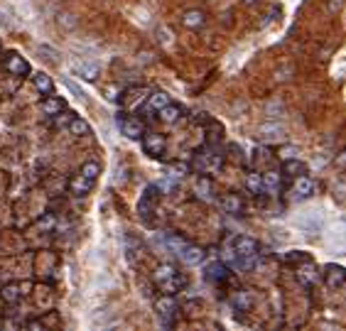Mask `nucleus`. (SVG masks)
<instances>
[{"label":"nucleus","mask_w":346,"mask_h":331,"mask_svg":"<svg viewBox=\"0 0 346 331\" xmlns=\"http://www.w3.org/2000/svg\"><path fill=\"white\" fill-rule=\"evenodd\" d=\"M155 312H157V319L162 327H172L174 317L179 314V304L174 300V295H162L155 300Z\"/></svg>","instance_id":"f257e3e1"},{"label":"nucleus","mask_w":346,"mask_h":331,"mask_svg":"<svg viewBox=\"0 0 346 331\" xmlns=\"http://www.w3.org/2000/svg\"><path fill=\"white\" fill-rule=\"evenodd\" d=\"M160 194H162V191H160V186H157V184H150V186H145L143 196H140L138 211H140V216H143L147 223H150V216H152V209H155V204H157Z\"/></svg>","instance_id":"f03ea898"},{"label":"nucleus","mask_w":346,"mask_h":331,"mask_svg":"<svg viewBox=\"0 0 346 331\" xmlns=\"http://www.w3.org/2000/svg\"><path fill=\"white\" fill-rule=\"evenodd\" d=\"M118 128H120V135H125L128 140H140L145 135V125L143 121L133 118V116H118Z\"/></svg>","instance_id":"7ed1b4c3"},{"label":"nucleus","mask_w":346,"mask_h":331,"mask_svg":"<svg viewBox=\"0 0 346 331\" xmlns=\"http://www.w3.org/2000/svg\"><path fill=\"white\" fill-rule=\"evenodd\" d=\"M204 280L211 285H224L229 280V265L221 260H211L209 265H204Z\"/></svg>","instance_id":"20e7f679"},{"label":"nucleus","mask_w":346,"mask_h":331,"mask_svg":"<svg viewBox=\"0 0 346 331\" xmlns=\"http://www.w3.org/2000/svg\"><path fill=\"white\" fill-rule=\"evenodd\" d=\"M5 71L7 74H12V76H29L32 74V66H29V61L25 57H20L17 52H10L7 57H5Z\"/></svg>","instance_id":"39448f33"},{"label":"nucleus","mask_w":346,"mask_h":331,"mask_svg":"<svg viewBox=\"0 0 346 331\" xmlns=\"http://www.w3.org/2000/svg\"><path fill=\"white\" fill-rule=\"evenodd\" d=\"M288 135L285 125H278V123H260L258 125V140L263 143H283Z\"/></svg>","instance_id":"423d86ee"},{"label":"nucleus","mask_w":346,"mask_h":331,"mask_svg":"<svg viewBox=\"0 0 346 331\" xmlns=\"http://www.w3.org/2000/svg\"><path fill=\"white\" fill-rule=\"evenodd\" d=\"M143 150L147 152L150 157H162L165 150H167L165 135H160V133H145L143 135Z\"/></svg>","instance_id":"0eeeda50"},{"label":"nucleus","mask_w":346,"mask_h":331,"mask_svg":"<svg viewBox=\"0 0 346 331\" xmlns=\"http://www.w3.org/2000/svg\"><path fill=\"white\" fill-rule=\"evenodd\" d=\"M147 96H150V91L145 89V86H133V89H125L120 96H118V101L125 106V108H138V106H143L145 101H147Z\"/></svg>","instance_id":"6e6552de"},{"label":"nucleus","mask_w":346,"mask_h":331,"mask_svg":"<svg viewBox=\"0 0 346 331\" xmlns=\"http://www.w3.org/2000/svg\"><path fill=\"white\" fill-rule=\"evenodd\" d=\"M258 243L248 236H236L233 238V253L236 258H258Z\"/></svg>","instance_id":"1a4fd4ad"},{"label":"nucleus","mask_w":346,"mask_h":331,"mask_svg":"<svg viewBox=\"0 0 346 331\" xmlns=\"http://www.w3.org/2000/svg\"><path fill=\"white\" fill-rule=\"evenodd\" d=\"M312 194H315V181L310 179L307 174L295 177V181H292V199L305 201V199H310Z\"/></svg>","instance_id":"9d476101"},{"label":"nucleus","mask_w":346,"mask_h":331,"mask_svg":"<svg viewBox=\"0 0 346 331\" xmlns=\"http://www.w3.org/2000/svg\"><path fill=\"white\" fill-rule=\"evenodd\" d=\"M182 263H187V265H199L204 260V250L199 245H192V243H182V248L174 253Z\"/></svg>","instance_id":"9b49d317"},{"label":"nucleus","mask_w":346,"mask_h":331,"mask_svg":"<svg viewBox=\"0 0 346 331\" xmlns=\"http://www.w3.org/2000/svg\"><path fill=\"white\" fill-rule=\"evenodd\" d=\"M93 186H96V181L86 179L81 172H76V174L69 179V191H71L74 196H86V194L93 191Z\"/></svg>","instance_id":"f8f14e48"},{"label":"nucleus","mask_w":346,"mask_h":331,"mask_svg":"<svg viewBox=\"0 0 346 331\" xmlns=\"http://www.w3.org/2000/svg\"><path fill=\"white\" fill-rule=\"evenodd\" d=\"M182 25H184L187 30H202L204 25H206V15H204V10H199V7L184 10V15H182Z\"/></svg>","instance_id":"ddd939ff"},{"label":"nucleus","mask_w":346,"mask_h":331,"mask_svg":"<svg viewBox=\"0 0 346 331\" xmlns=\"http://www.w3.org/2000/svg\"><path fill=\"white\" fill-rule=\"evenodd\" d=\"M297 282H300L302 287H312V285L317 282V268L312 265V260L297 265Z\"/></svg>","instance_id":"4468645a"},{"label":"nucleus","mask_w":346,"mask_h":331,"mask_svg":"<svg viewBox=\"0 0 346 331\" xmlns=\"http://www.w3.org/2000/svg\"><path fill=\"white\" fill-rule=\"evenodd\" d=\"M194 191H197V196H199L202 201H214V179L206 177V172L199 174V179L194 184Z\"/></svg>","instance_id":"2eb2a0df"},{"label":"nucleus","mask_w":346,"mask_h":331,"mask_svg":"<svg viewBox=\"0 0 346 331\" xmlns=\"http://www.w3.org/2000/svg\"><path fill=\"white\" fill-rule=\"evenodd\" d=\"M231 307L236 309V312H248L251 307H253V297H251V292L248 290H238V292H231Z\"/></svg>","instance_id":"dca6fc26"},{"label":"nucleus","mask_w":346,"mask_h":331,"mask_svg":"<svg viewBox=\"0 0 346 331\" xmlns=\"http://www.w3.org/2000/svg\"><path fill=\"white\" fill-rule=\"evenodd\" d=\"M221 209L231 213V216H238V213H243L246 211V201L238 196V194H226L224 199H221Z\"/></svg>","instance_id":"f3484780"},{"label":"nucleus","mask_w":346,"mask_h":331,"mask_svg":"<svg viewBox=\"0 0 346 331\" xmlns=\"http://www.w3.org/2000/svg\"><path fill=\"white\" fill-rule=\"evenodd\" d=\"M32 86L39 91L42 96H49V93H54V81H52V76H49V74H44V71H37V74H32Z\"/></svg>","instance_id":"a211bd4d"},{"label":"nucleus","mask_w":346,"mask_h":331,"mask_svg":"<svg viewBox=\"0 0 346 331\" xmlns=\"http://www.w3.org/2000/svg\"><path fill=\"white\" fill-rule=\"evenodd\" d=\"M64 108H66V101H64L61 96H52V93H49V96L42 101V113L49 116V118L57 116V113H61Z\"/></svg>","instance_id":"6ab92c4d"},{"label":"nucleus","mask_w":346,"mask_h":331,"mask_svg":"<svg viewBox=\"0 0 346 331\" xmlns=\"http://www.w3.org/2000/svg\"><path fill=\"white\" fill-rule=\"evenodd\" d=\"M263 186H265V191L268 194H280V189H283V174L280 172H275V169H268L265 174H263Z\"/></svg>","instance_id":"aec40b11"},{"label":"nucleus","mask_w":346,"mask_h":331,"mask_svg":"<svg viewBox=\"0 0 346 331\" xmlns=\"http://www.w3.org/2000/svg\"><path fill=\"white\" fill-rule=\"evenodd\" d=\"M22 297V290H20V285H15V282H7V285H2L0 287V302L2 304H17Z\"/></svg>","instance_id":"412c9836"},{"label":"nucleus","mask_w":346,"mask_h":331,"mask_svg":"<svg viewBox=\"0 0 346 331\" xmlns=\"http://www.w3.org/2000/svg\"><path fill=\"white\" fill-rule=\"evenodd\" d=\"M283 174H288V177H300V174H307V165L302 162V160H297V157H288L285 162H283Z\"/></svg>","instance_id":"4be33fe9"},{"label":"nucleus","mask_w":346,"mask_h":331,"mask_svg":"<svg viewBox=\"0 0 346 331\" xmlns=\"http://www.w3.org/2000/svg\"><path fill=\"white\" fill-rule=\"evenodd\" d=\"M182 113H184V108L182 106H177V103H167L162 111H157V116H160V121L167 123V125H172L182 118Z\"/></svg>","instance_id":"5701e85b"},{"label":"nucleus","mask_w":346,"mask_h":331,"mask_svg":"<svg viewBox=\"0 0 346 331\" xmlns=\"http://www.w3.org/2000/svg\"><path fill=\"white\" fill-rule=\"evenodd\" d=\"M167 103H172V98H170V93H165V91H152L150 96H147V108L150 111H162Z\"/></svg>","instance_id":"b1692460"},{"label":"nucleus","mask_w":346,"mask_h":331,"mask_svg":"<svg viewBox=\"0 0 346 331\" xmlns=\"http://www.w3.org/2000/svg\"><path fill=\"white\" fill-rule=\"evenodd\" d=\"M98 64L96 61H81V64H76V74L84 79V81H96L98 79Z\"/></svg>","instance_id":"393cba45"},{"label":"nucleus","mask_w":346,"mask_h":331,"mask_svg":"<svg viewBox=\"0 0 346 331\" xmlns=\"http://www.w3.org/2000/svg\"><path fill=\"white\" fill-rule=\"evenodd\" d=\"M174 275H177V268H174L172 263H160L155 272H152V280L157 282V285H162V282H167V280H172Z\"/></svg>","instance_id":"a878e982"},{"label":"nucleus","mask_w":346,"mask_h":331,"mask_svg":"<svg viewBox=\"0 0 346 331\" xmlns=\"http://www.w3.org/2000/svg\"><path fill=\"white\" fill-rule=\"evenodd\" d=\"M204 125H206V145L214 148L216 143H221V138H224V128H221L216 121H211V118L204 123Z\"/></svg>","instance_id":"bb28decb"},{"label":"nucleus","mask_w":346,"mask_h":331,"mask_svg":"<svg viewBox=\"0 0 346 331\" xmlns=\"http://www.w3.org/2000/svg\"><path fill=\"white\" fill-rule=\"evenodd\" d=\"M66 128H69V133H71L74 138H86V135H91V125H88L84 118H79V116H74Z\"/></svg>","instance_id":"cd10ccee"},{"label":"nucleus","mask_w":346,"mask_h":331,"mask_svg":"<svg viewBox=\"0 0 346 331\" xmlns=\"http://www.w3.org/2000/svg\"><path fill=\"white\" fill-rule=\"evenodd\" d=\"M194 169H192V165L189 162H179V160H174L167 165V174L174 177V179H182V177H187V174H192Z\"/></svg>","instance_id":"c85d7f7f"},{"label":"nucleus","mask_w":346,"mask_h":331,"mask_svg":"<svg viewBox=\"0 0 346 331\" xmlns=\"http://www.w3.org/2000/svg\"><path fill=\"white\" fill-rule=\"evenodd\" d=\"M324 277H327V285L329 287H339V285H344L346 270L344 268H337V265H329L327 272H324Z\"/></svg>","instance_id":"c756f323"},{"label":"nucleus","mask_w":346,"mask_h":331,"mask_svg":"<svg viewBox=\"0 0 346 331\" xmlns=\"http://www.w3.org/2000/svg\"><path fill=\"white\" fill-rule=\"evenodd\" d=\"M246 189L251 191V194H263L265 191V186H263V174L260 172H248L246 174Z\"/></svg>","instance_id":"7c9ffc66"},{"label":"nucleus","mask_w":346,"mask_h":331,"mask_svg":"<svg viewBox=\"0 0 346 331\" xmlns=\"http://www.w3.org/2000/svg\"><path fill=\"white\" fill-rule=\"evenodd\" d=\"M86 179H91V181H96L98 179V174H101V167H98V162H93V160H88V162H84L81 165V169H79Z\"/></svg>","instance_id":"2f4dec72"},{"label":"nucleus","mask_w":346,"mask_h":331,"mask_svg":"<svg viewBox=\"0 0 346 331\" xmlns=\"http://www.w3.org/2000/svg\"><path fill=\"white\" fill-rule=\"evenodd\" d=\"M285 260H288V263H297V265H300V263H307V260H312V258H310L307 253H302V250H290L288 255H285Z\"/></svg>","instance_id":"473e14b6"},{"label":"nucleus","mask_w":346,"mask_h":331,"mask_svg":"<svg viewBox=\"0 0 346 331\" xmlns=\"http://www.w3.org/2000/svg\"><path fill=\"white\" fill-rule=\"evenodd\" d=\"M59 27L74 30V27H76V17H74L71 12H61V15H59Z\"/></svg>","instance_id":"72a5a7b5"},{"label":"nucleus","mask_w":346,"mask_h":331,"mask_svg":"<svg viewBox=\"0 0 346 331\" xmlns=\"http://www.w3.org/2000/svg\"><path fill=\"white\" fill-rule=\"evenodd\" d=\"M74 116H76V113H71V111H64V113L52 116V121H54V125H57V128H61V125H69V121H71Z\"/></svg>","instance_id":"f704fd0d"},{"label":"nucleus","mask_w":346,"mask_h":331,"mask_svg":"<svg viewBox=\"0 0 346 331\" xmlns=\"http://www.w3.org/2000/svg\"><path fill=\"white\" fill-rule=\"evenodd\" d=\"M54 226H57V221H54L52 213H44V216L39 218V228H42V231H54Z\"/></svg>","instance_id":"c9c22d12"},{"label":"nucleus","mask_w":346,"mask_h":331,"mask_svg":"<svg viewBox=\"0 0 346 331\" xmlns=\"http://www.w3.org/2000/svg\"><path fill=\"white\" fill-rule=\"evenodd\" d=\"M275 15H280V7H273V10H270V12L265 15V20L260 22V30H265V27H268V25H270V22L275 20Z\"/></svg>","instance_id":"e433bc0d"},{"label":"nucleus","mask_w":346,"mask_h":331,"mask_svg":"<svg viewBox=\"0 0 346 331\" xmlns=\"http://www.w3.org/2000/svg\"><path fill=\"white\" fill-rule=\"evenodd\" d=\"M103 93H106L108 101H118V96H120V91L115 89V86H103Z\"/></svg>","instance_id":"4c0bfd02"},{"label":"nucleus","mask_w":346,"mask_h":331,"mask_svg":"<svg viewBox=\"0 0 346 331\" xmlns=\"http://www.w3.org/2000/svg\"><path fill=\"white\" fill-rule=\"evenodd\" d=\"M342 7H344V0H329V5H327V10H329L332 15H334V12H339Z\"/></svg>","instance_id":"58836bf2"},{"label":"nucleus","mask_w":346,"mask_h":331,"mask_svg":"<svg viewBox=\"0 0 346 331\" xmlns=\"http://www.w3.org/2000/svg\"><path fill=\"white\" fill-rule=\"evenodd\" d=\"M27 329L39 331V329H44V324H42V322H27Z\"/></svg>","instance_id":"ea45409f"},{"label":"nucleus","mask_w":346,"mask_h":331,"mask_svg":"<svg viewBox=\"0 0 346 331\" xmlns=\"http://www.w3.org/2000/svg\"><path fill=\"white\" fill-rule=\"evenodd\" d=\"M258 0H243V5H256Z\"/></svg>","instance_id":"a19ab883"}]
</instances>
